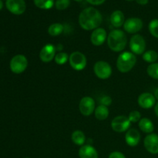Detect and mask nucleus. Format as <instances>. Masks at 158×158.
I'll use <instances>...</instances> for the list:
<instances>
[{"label":"nucleus","mask_w":158,"mask_h":158,"mask_svg":"<svg viewBox=\"0 0 158 158\" xmlns=\"http://www.w3.org/2000/svg\"><path fill=\"white\" fill-rule=\"evenodd\" d=\"M127 117L131 123H137V122L140 121L141 119V114L139 111L133 110L130 113Z\"/></svg>","instance_id":"c85d7f7f"},{"label":"nucleus","mask_w":158,"mask_h":158,"mask_svg":"<svg viewBox=\"0 0 158 158\" xmlns=\"http://www.w3.org/2000/svg\"><path fill=\"white\" fill-rule=\"evenodd\" d=\"M87 2H89V4L94 5V6H99V5H101L106 0H86Z\"/></svg>","instance_id":"2f4dec72"},{"label":"nucleus","mask_w":158,"mask_h":158,"mask_svg":"<svg viewBox=\"0 0 158 158\" xmlns=\"http://www.w3.org/2000/svg\"><path fill=\"white\" fill-rule=\"evenodd\" d=\"M138 104L143 109H150L155 105L156 98L151 93H143L138 97Z\"/></svg>","instance_id":"4468645a"},{"label":"nucleus","mask_w":158,"mask_h":158,"mask_svg":"<svg viewBox=\"0 0 158 158\" xmlns=\"http://www.w3.org/2000/svg\"><path fill=\"white\" fill-rule=\"evenodd\" d=\"M28 66V60L25 56L16 55L10 61V69L15 74H20L24 72Z\"/></svg>","instance_id":"39448f33"},{"label":"nucleus","mask_w":158,"mask_h":158,"mask_svg":"<svg viewBox=\"0 0 158 158\" xmlns=\"http://www.w3.org/2000/svg\"><path fill=\"white\" fill-rule=\"evenodd\" d=\"M70 5V0H56L55 3L56 8L58 10H64Z\"/></svg>","instance_id":"cd10ccee"},{"label":"nucleus","mask_w":158,"mask_h":158,"mask_svg":"<svg viewBox=\"0 0 158 158\" xmlns=\"http://www.w3.org/2000/svg\"><path fill=\"white\" fill-rule=\"evenodd\" d=\"M80 158H98L97 150L91 145H83L79 151Z\"/></svg>","instance_id":"f3484780"},{"label":"nucleus","mask_w":158,"mask_h":158,"mask_svg":"<svg viewBox=\"0 0 158 158\" xmlns=\"http://www.w3.org/2000/svg\"><path fill=\"white\" fill-rule=\"evenodd\" d=\"M138 126L141 131L146 134H152L153 131H154V125L153 122L146 117L140 119L138 123Z\"/></svg>","instance_id":"6ab92c4d"},{"label":"nucleus","mask_w":158,"mask_h":158,"mask_svg":"<svg viewBox=\"0 0 158 158\" xmlns=\"http://www.w3.org/2000/svg\"><path fill=\"white\" fill-rule=\"evenodd\" d=\"M125 140L127 144L130 147H136L140 141V134L136 129H130L127 131L125 135Z\"/></svg>","instance_id":"dca6fc26"},{"label":"nucleus","mask_w":158,"mask_h":158,"mask_svg":"<svg viewBox=\"0 0 158 158\" xmlns=\"http://www.w3.org/2000/svg\"><path fill=\"white\" fill-rule=\"evenodd\" d=\"M143 60L149 63H154L158 59V53L154 50H148L143 54Z\"/></svg>","instance_id":"5701e85b"},{"label":"nucleus","mask_w":158,"mask_h":158,"mask_svg":"<svg viewBox=\"0 0 158 158\" xmlns=\"http://www.w3.org/2000/svg\"><path fill=\"white\" fill-rule=\"evenodd\" d=\"M108 158H126V157L123 153L119 152V151H114L110 154Z\"/></svg>","instance_id":"7c9ffc66"},{"label":"nucleus","mask_w":158,"mask_h":158,"mask_svg":"<svg viewBox=\"0 0 158 158\" xmlns=\"http://www.w3.org/2000/svg\"><path fill=\"white\" fill-rule=\"evenodd\" d=\"M71 139H72V141L75 144L79 145V146L83 145L85 141H86V137H85L84 133L81 131H74L72 134V136H71Z\"/></svg>","instance_id":"412c9836"},{"label":"nucleus","mask_w":158,"mask_h":158,"mask_svg":"<svg viewBox=\"0 0 158 158\" xmlns=\"http://www.w3.org/2000/svg\"><path fill=\"white\" fill-rule=\"evenodd\" d=\"M2 7H3L2 1V0H0V10H1V9H2Z\"/></svg>","instance_id":"c9c22d12"},{"label":"nucleus","mask_w":158,"mask_h":158,"mask_svg":"<svg viewBox=\"0 0 158 158\" xmlns=\"http://www.w3.org/2000/svg\"><path fill=\"white\" fill-rule=\"evenodd\" d=\"M143 145L147 151L152 154H158V135L150 134L145 137Z\"/></svg>","instance_id":"f8f14e48"},{"label":"nucleus","mask_w":158,"mask_h":158,"mask_svg":"<svg viewBox=\"0 0 158 158\" xmlns=\"http://www.w3.org/2000/svg\"><path fill=\"white\" fill-rule=\"evenodd\" d=\"M94 71L95 75L101 80H106L112 74L111 66L106 61H98L94 66Z\"/></svg>","instance_id":"423d86ee"},{"label":"nucleus","mask_w":158,"mask_h":158,"mask_svg":"<svg viewBox=\"0 0 158 158\" xmlns=\"http://www.w3.org/2000/svg\"><path fill=\"white\" fill-rule=\"evenodd\" d=\"M69 60V56L66 52H59L55 56V62L59 65H63Z\"/></svg>","instance_id":"bb28decb"},{"label":"nucleus","mask_w":158,"mask_h":158,"mask_svg":"<svg viewBox=\"0 0 158 158\" xmlns=\"http://www.w3.org/2000/svg\"><path fill=\"white\" fill-rule=\"evenodd\" d=\"M106 32L103 28H97L93 31L92 34L90 35V41L93 45L96 46H101L106 40Z\"/></svg>","instance_id":"2eb2a0df"},{"label":"nucleus","mask_w":158,"mask_h":158,"mask_svg":"<svg viewBox=\"0 0 158 158\" xmlns=\"http://www.w3.org/2000/svg\"><path fill=\"white\" fill-rule=\"evenodd\" d=\"M109 116V110L104 105H99L95 109V117L99 120H104Z\"/></svg>","instance_id":"aec40b11"},{"label":"nucleus","mask_w":158,"mask_h":158,"mask_svg":"<svg viewBox=\"0 0 158 158\" xmlns=\"http://www.w3.org/2000/svg\"><path fill=\"white\" fill-rule=\"evenodd\" d=\"M126 1H133V0H126Z\"/></svg>","instance_id":"4c0bfd02"},{"label":"nucleus","mask_w":158,"mask_h":158,"mask_svg":"<svg viewBox=\"0 0 158 158\" xmlns=\"http://www.w3.org/2000/svg\"><path fill=\"white\" fill-rule=\"evenodd\" d=\"M127 43V38L123 31L114 29L107 36V44L111 50L114 52H121L125 49Z\"/></svg>","instance_id":"f03ea898"},{"label":"nucleus","mask_w":158,"mask_h":158,"mask_svg":"<svg viewBox=\"0 0 158 158\" xmlns=\"http://www.w3.org/2000/svg\"><path fill=\"white\" fill-rule=\"evenodd\" d=\"M130 49L136 55H141L144 53L146 49V42L142 35H134L130 40Z\"/></svg>","instance_id":"0eeeda50"},{"label":"nucleus","mask_w":158,"mask_h":158,"mask_svg":"<svg viewBox=\"0 0 158 158\" xmlns=\"http://www.w3.org/2000/svg\"><path fill=\"white\" fill-rule=\"evenodd\" d=\"M56 48L52 44H46L42 48L40 52V58L43 63H49L52 61L56 56Z\"/></svg>","instance_id":"ddd939ff"},{"label":"nucleus","mask_w":158,"mask_h":158,"mask_svg":"<svg viewBox=\"0 0 158 158\" xmlns=\"http://www.w3.org/2000/svg\"><path fill=\"white\" fill-rule=\"evenodd\" d=\"M95 101L90 97H84L81 99L79 104L80 113L85 117H89L95 110Z\"/></svg>","instance_id":"1a4fd4ad"},{"label":"nucleus","mask_w":158,"mask_h":158,"mask_svg":"<svg viewBox=\"0 0 158 158\" xmlns=\"http://www.w3.org/2000/svg\"><path fill=\"white\" fill-rule=\"evenodd\" d=\"M36 7L42 9H49L54 6V0H34Z\"/></svg>","instance_id":"b1692460"},{"label":"nucleus","mask_w":158,"mask_h":158,"mask_svg":"<svg viewBox=\"0 0 158 158\" xmlns=\"http://www.w3.org/2000/svg\"><path fill=\"white\" fill-rule=\"evenodd\" d=\"M147 72L151 78L158 80V63H151L147 69Z\"/></svg>","instance_id":"393cba45"},{"label":"nucleus","mask_w":158,"mask_h":158,"mask_svg":"<svg viewBox=\"0 0 158 158\" xmlns=\"http://www.w3.org/2000/svg\"><path fill=\"white\" fill-rule=\"evenodd\" d=\"M110 23L114 27L120 28L124 24V15L120 10H116L111 14Z\"/></svg>","instance_id":"a211bd4d"},{"label":"nucleus","mask_w":158,"mask_h":158,"mask_svg":"<svg viewBox=\"0 0 158 158\" xmlns=\"http://www.w3.org/2000/svg\"><path fill=\"white\" fill-rule=\"evenodd\" d=\"M103 21L100 11L94 7L84 9L79 15V24L85 30H93L99 28Z\"/></svg>","instance_id":"f257e3e1"},{"label":"nucleus","mask_w":158,"mask_h":158,"mask_svg":"<svg viewBox=\"0 0 158 158\" xmlns=\"http://www.w3.org/2000/svg\"><path fill=\"white\" fill-rule=\"evenodd\" d=\"M75 1H77V2H81V1H83V0H75Z\"/></svg>","instance_id":"e433bc0d"},{"label":"nucleus","mask_w":158,"mask_h":158,"mask_svg":"<svg viewBox=\"0 0 158 158\" xmlns=\"http://www.w3.org/2000/svg\"><path fill=\"white\" fill-rule=\"evenodd\" d=\"M154 97H155L156 100H158V88L157 89H156L155 92H154Z\"/></svg>","instance_id":"f704fd0d"},{"label":"nucleus","mask_w":158,"mask_h":158,"mask_svg":"<svg viewBox=\"0 0 158 158\" xmlns=\"http://www.w3.org/2000/svg\"><path fill=\"white\" fill-rule=\"evenodd\" d=\"M100 101V104L104 105V106H110V105H111V103H112L111 97H108V96H104V97H101Z\"/></svg>","instance_id":"c756f323"},{"label":"nucleus","mask_w":158,"mask_h":158,"mask_svg":"<svg viewBox=\"0 0 158 158\" xmlns=\"http://www.w3.org/2000/svg\"><path fill=\"white\" fill-rule=\"evenodd\" d=\"M137 2L140 5H146L148 3V1L149 0H136Z\"/></svg>","instance_id":"473e14b6"},{"label":"nucleus","mask_w":158,"mask_h":158,"mask_svg":"<svg viewBox=\"0 0 158 158\" xmlns=\"http://www.w3.org/2000/svg\"><path fill=\"white\" fill-rule=\"evenodd\" d=\"M149 31L153 36L158 39V19H157L151 20L150 22Z\"/></svg>","instance_id":"a878e982"},{"label":"nucleus","mask_w":158,"mask_h":158,"mask_svg":"<svg viewBox=\"0 0 158 158\" xmlns=\"http://www.w3.org/2000/svg\"><path fill=\"white\" fill-rule=\"evenodd\" d=\"M64 27L61 23H52L48 28V33L51 36H57L63 32Z\"/></svg>","instance_id":"4be33fe9"},{"label":"nucleus","mask_w":158,"mask_h":158,"mask_svg":"<svg viewBox=\"0 0 158 158\" xmlns=\"http://www.w3.org/2000/svg\"><path fill=\"white\" fill-rule=\"evenodd\" d=\"M131 122L126 116H117L113 119L111 122V127L117 133H123L127 131L131 127Z\"/></svg>","instance_id":"6e6552de"},{"label":"nucleus","mask_w":158,"mask_h":158,"mask_svg":"<svg viewBox=\"0 0 158 158\" xmlns=\"http://www.w3.org/2000/svg\"><path fill=\"white\" fill-rule=\"evenodd\" d=\"M69 62L71 67L77 71L83 70L87 64L86 56L80 52H73L69 57Z\"/></svg>","instance_id":"20e7f679"},{"label":"nucleus","mask_w":158,"mask_h":158,"mask_svg":"<svg viewBox=\"0 0 158 158\" xmlns=\"http://www.w3.org/2000/svg\"><path fill=\"white\" fill-rule=\"evenodd\" d=\"M137 63L135 54L131 52H123L118 56L117 60V67L120 72L126 73L134 68Z\"/></svg>","instance_id":"7ed1b4c3"},{"label":"nucleus","mask_w":158,"mask_h":158,"mask_svg":"<svg viewBox=\"0 0 158 158\" xmlns=\"http://www.w3.org/2000/svg\"><path fill=\"white\" fill-rule=\"evenodd\" d=\"M6 8L15 15H21L26 11V2L24 0H6Z\"/></svg>","instance_id":"9b49d317"},{"label":"nucleus","mask_w":158,"mask_h":158,"mask_svg":"<svg viewBox=\"0 0 158 158\" xmlns=\"http://www.w3.org/2000/svg\"><path fill=\"white\" fill-rule=\"evenodd\" d=\"M154 111H155L156 115H157L158 117V103L155 105V107H154Z\"/></svg>","instance_id":"72a5a7b5"},{"label":"nucleus","mask_w":158,"mask_h":158,"mask_svg":"<svg viewBox=\"0 0 158 158\" xmlns=\"http://www.w3.org/2000/svg\"><path fill=\"white\" fill-rule=\"evenodd\" d=\"M123 28H124V30L128 33H136L141 30L143 28V22L140 19L132 17V18L127 19L124 22Z\"/></svg>","instance_id":"9d476101"}]
</instances>
